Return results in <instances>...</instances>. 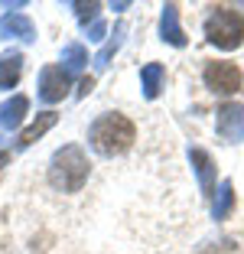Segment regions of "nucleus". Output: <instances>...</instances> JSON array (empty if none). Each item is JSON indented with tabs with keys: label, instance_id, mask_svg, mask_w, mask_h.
<instances>
[{
	"label": "nucleus",
	"instance_id": "f257e3e1",
	"mask_svg": "<svg viewBox=\"0 0 244 254\" xmlns=\"http://www.w3.org/2000/svg\"><path fill=\"white\" fill-rule=\"evenodd\" d=\"M133 140H137L133 121L118 111H108L101 118H95V124L88 127V143L101 157H121V153H127L133 147Z\"/></svg>",
	"mask_w": 244,
	"mask_h": 254
},
{
	"label": "nucleus",
	"instance_id": "f03ea898",
	"mask_svg": "<svg viewBox=\"0 0 244 254\" xmlns=\"http://www.w3.org/2000/svg\"><path fill=\"white\" fill-rule=\"evenodd\" d=\"M88 157L78 143H65L52 153L49 160V183L59 192H78L85 183H88Z\"/></svg>",
	"mask_w": 244,
	"mask_h": 254
},
{
	"label": "nucleus",
	"instance_id": "7ed1b4c3",
	"mask_svg": "<svg viewBox=\"0 0 244 254\" xmlns=\"http://www.w3.org/2000/svg\"><path fill=\"white\" fill-rule=\"evenodd\" d=\"M205 39L225 53L238 49L244 43V16L238 10H228V7H218L212 16L205 20Z\"/></svg>",
	"mask_w": 244,
	"mask_h": 254
},
{
	"label": "nucleus",
	"instance_id": "20e7f679",
	"mask_svg": "<svg viewBox=\"0 0 244 254\" xmlns=\"http://www.w3.org/2000/svg\"><path fill=\"white\" fill-rule=\"evenodd\" d=\"M202 78H205V88L215 91V95H235V91H241V85H244L241 68H238L235 62H228V59L208 62L205 72H202Z\"/></svg>",
	"mask_w": 244,
	"mask_h": 254
},
{
	"label": "nucleus",
	"instance_id": "39448f33",
	"mask_svg": "<svg viewBox=\"0 0 244 254\" xmlns=\"http://www.w3.org/2000/svg\"><path fill=\"white\" fill-rule=\"evenodd\" d=\"M215 127H218V137L228 143L244 140V101H225L215 114Z\"/></svg>",
	"mask_w": 244,
	"mask_h": 254
},
{
	"label": "nucleus",
	"instance_id": "423d86ee",
	"mask_svg": "<svg viewBox=\"0 0 244 254\" xmlns=\"http://www.w3.org/2000/svg\"><path fill=\"white\" fill-rule=\"evenodd\" d=\"M68 88H72V75L62 65H43V72H39V98H43L46 105L62 101L68 95Z\"/></svg>",
	"mask_w": 244,
	"mask_h": 254
},
{
	"label": "nucleus",
	"instance_id": "0eeeda50",
	"mask_svg": "<svg viewBox=\"0 0 244 254\" xmlns=\"http://www.w3.org/2000/svg\"><path fill=\"white\" fill-rule=\"evenodd\" d=\"M189 163H192L195 176H199L202 195L212 199V195H215V160H212V153L202 150V147H189Z\"/></svg>",
	"mask_w": 244,
	"mask_h": 254
},
{
	"label": "nucleus",
	"instance_id": "6e6552de",
	"mask_svg": "<svg viewBox=\"0 0 244 254\" xmlns=\"http://www.w3.org/2000/svg\"><path fill=\"white\" fill-rule=\"evenodd\" d=\"M0 39H23L33 43L36 39V26L26 13H3L0 16Z\"/></svg>",
	"mask_w": 244,
	"mask_h": 254
},
{
	"label": "nucleus",
	"instance_id": "1a4fd4ad",
	"mask_svg": "<svg viewBox=\"0 0 244 254\" xmlns=\"http://www.w3.org/2000/svg\"><path fill=\"white\" fill-rule=\"evenodd\" d=\"M160 36L163 43L176 46V49H183L185 46V33H183V23H179V7L176 3H166L160 13Z\"/></svg>",
	"mask_w": 244,
	"mask_h": 254
},
{
	"label": "nucleus",
	"instance_id": "9d476101",
	"mask_svg": "<svg viewBox=\"0 0 244 254\" xmlns=\"http://www.w3.org/2000/svg\"><path fill=\"white\" fill-rule=\"evenodd\" d=\"M26 111H30V98L13 95L10 101L0 105V127H3V130H16V127L23 124V118H26Z\"/></svg>",
	"mask_w": 244,
	"mask_h": 254
},
{
	"label": "nucleus",
	"instance_id": "9b49d317",
	"mask_svg": "<svg viewBox=\"0 0 244 254\" xmlns=\"http://www.w3.org/2000/svg\"><path fill=\"white\" fill-rule=\"evenodd\" d=\"M56 121H59V114H56V111H43V114H36V121H33V124L26 127L20 137H16V147H20V150L33 147V143H36L39 137L46 134V130H52V127H56Z\"/></svg>",
	"mask_w": 244,
	"mask_h": 254
},
{
	"label": "nucleus",
	"instance_id": "f8f14e48",
	"mask_svg": "<svg viewBox=\"0 0 244 254\" xmlns=\"http://www.w3.org/2000/svg\"><path fill=\"white\" fill-rule=\"evenodd\" d=\"M20 75H23V53L10 49V53L0 56V88H3V91L16 88Z\"/></svg>",
	"mask_w": 244,
	"mask_h": 254
},
{
	"label": "nucleus",
	"instance_id": "ddd939ff",
	"mask_svg": "<svg viewBox=\"0 0 244 254\" xmlns=\"http://www.w3.org/2000/svg\"><path fill=\"white\" fill-rule=\"evenodd\" d=\"M163 82H166V68H163L160 62H150V65L140 68V85H143V98H147V101H153L163 91Z\"/></svg>",
	"mask_w": 244,
	"mask_h": 254
},
{
	"label": "nucleus",
	"instance_id": "4468645a",
	"mask_svg": "<svg viewBox=\"0 0 244 254\" xmlns=\"http://www.w3.org/2000/svg\"><path fill=\"white\" fill-rule=\"evenodd\" d=\"M231 212H235V186H231V180H225L222 186H218V195H215L212 202V218H228Z\"/></svg>",
	"mask_w": 244,
	"mask_h": 254
},
{
	"label": "nucleus",
	"instance_id": "2eb2a0df",
	"mask_svg": "<svg viewBox=\"0 0 244 254\" xmlns=\"http://www.w3.org/2000/svg\"><path fill=\"white\" fill-rule=\"evenodd\" d=\"M124 33H127V26H124V23H118V26H114V36L108 39V43L101 46V53L95 56V65L98 68H108V65H111V59L118 56L121 46H124Z\"/></svg>",
	"mask_w": 244,
	"mask_h": 254
},
{
	"label": "nucleus",
	"instance_id": "dca6fc26",
	"mask_svg": "<svg viewBox=\"0 0 244 254\" xmlns=\"http://www.w3.org/2000/svg\"><path fill=\"white\" fill-rule=\"evenodd\" d=\"M62 62H65V72L72 75V72H81V68H85V62H88V49H85V46L81 43H68L65 49H62Z\"/></svg>",
	"mask_w": 244,
	"mask_h": 254
},
{
	"label": "nucleus",
	"instance_id": "f3484780",
	"mask_svg": "<svg viewBox=\"0 0 244 254\" xmlns=\"http://www.w3.org/2000/svg\"><path fill=\"white\" fill-rule=\"evenodd\" d=\"M72 7H75V16H78V23L85 26V30H88L91 23H98V13H101V3H95V0H91V3H72Z\"/></svg>",
	"mask_w": 244,
	"mask_h": 254
},
{
	"label": "nucleus",
	"instance_id": "a211bd4d",
	"mask_svg": "<svg viewBox=\"0 0 244 254\" xmlns=\"http://www.w3.org/2000/svg\"><path fill=\"white\" fill-rule=\"evenodd\" d=\"M104 30H108V26H104V20L91 23V26H88V39H91V43H98V39H104Z\"/></svg>",
	"mask_w": 244,
	"mask_h": 254
},
{
	"label": "nucleus",
	"instance_id": "6ab92c4d",
	"mask_svg": "<svg viewBox=\"0 0 244 254\" xmlns=\"http://www.w3.org/2000/svg\"><path fill=\"white\" fill-rule=\"evenodd\" d=\"M91 88H95V78H91V75H85V78L78 82V91H75V95H78V98H88Z\"/></svg>",
	"mask_w": 244,
	"mask_h": 254
},
{
	"label": "nucleus",
	"instance_id": "aec40b11",
	"mask_svg": "<svg viewBox=\"0 0 244 254\" xmlns=\"http://www.w3.org/2000/svg\"><path fill=\"white\" fill-rule=\"evenodd\" d=\"M7 163H10V153H7V150H0V170H3Z\"/></svg>",
	"mask_w": 244,
	"mask_h": 254
}]
</instances>
